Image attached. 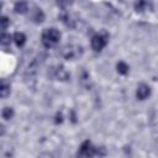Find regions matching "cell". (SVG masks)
Listing matches in <instances>:
<instances>
[{
    "label": "cell",
    "instance_id": "1",
    "mask_svg": "<svg viewBox=\"0 0 158 158\" xmlns=\"http://www.w3.org/2000/svg\"><path fill=\"white\" fill-rule=\"evenodd\" d=\"M60 40V32L57 28H46L42 32V43L44 47L49 48L56 46Z\"/></svg>",
    "mask_w": 158,
    "mask_h": 158
},
{
    "label": "cell",
    "instance_id": "2",
    "mask_svg": "<svg viewBox=\"0 0 158 158\" xmlns=\"http://www.w3.org/2000/svg\"><path fill=\"white\" fill-rule=\"evenodd\" d=\"M96 154H98V148L94 147L90 141L83 142L79 151H78L79 157H93V156H96Z\"/></svg>",
    "mask_w": 158,
    "mask_h": 158
},
{
    "label": "cell",
    "instance_id": "3",
    "mask_svg": "<svg viewBox=\"0 0 158 158\" xmlns=\"http://www.w3.org/2000/svg\"><path fill=\"white\" fill-rule=\"evenodd\" d=\"M81 47L80 46H65L62 49V56L65 59H75L81 56Z\"/></svg>",
    "mask_w": 158,
    "mask_h": 158
},
{
    "label": "cell",
    "instance_id": "4",
    "mask_svg": "<svg viewBox=\"0 0 158 158\" xmlns=\"http://www.w3.org/2000/svg\"><path fill=\"white\" fill-rule=\"evenodd\" d=\"M107 36L105 35H95L91 37V48L95 52H100L107 44Z\"/></svg>",
    "mask_w": 158,
    "mask_h": 158
},
{
    "label": "cell",
    "instance_id": "5",
    "mask_svg": "<svg viewBox=\"0 0 158 158\" xmlns=\"http://www.w3.org/2000/svg\"><path fill=\"white\" fill-rule=\"evenodd\" d=\"M149 94H151V88L147 85V84H139L138 86H137V90H136V96H137V99L138 100H144V99H147L148 96H149Z\"/></svg>",
    "mask_w": 158,
    "mask_h": 158
},
{
    "label": "cell",
    "instance_id": "6",
    "mask_svg": "<svg viewBox=\"0 0 158 158\" xmlns=\"http://www.w3.org/2000/svg\"><path fill=\"white\" fill-rule=\"evenodd\" d=\"M27 10H28V5H27L26 1L20 0L15 4V11L17 14H25V12H27Z\"/></svg>",
    "mask_w": 158,
    "mask_h": 158
},
{
    "label": "cell",
    "instance_id": "7",
    "mask_svg": "<svg viewBox=\"0 0 158 158\" xmlns=\"http://www.w3.org/2000/svg\"><path fill=\"white\" fill-rule=\"evenodd\" d=\"M14 42H15L16 46H19V47L23 46L25 42H26V36H25V33H22V32H16V33L14 35Z\"/></svg>",
    "mask_w": 158,
    "mask_h": 158
},
{
    "label": "cell",
    "instance_id": "8",
    "mask_svg": "<svg viewBox=\"0 0 158 158\" xmlns=\"http://www.w3.org/2000/svg\"><path fill=\"white\" fill-rule=\"evenodd\" d=\"M116 69H117V72L120 73V74H122V75H125V74H127L128 73V70H130V67H128V64H126L125 62H118L117 64H116Z\"/></svg>",
    "mask_w": 158,
    "mask_h": 158
},
{
    "label": "cell",
    "instance_id": "9",
    "mask_svg": "<svg viewBox=\"0 0 158 158\" xmlns=\"http://www.w3.org/2000/svg\"><path fill=\"white\" fill-rule=\"evenodd\" d=\"M56 77H57L58 79H60V80H67L68 77H69V74L67 73V70H65L63 67H58V68L56 69Z\"/></svg>",
    "mask_w": 158,
    "mask_h": 158
},
{
    "label": "cell",
    "instance_id": "10",
    "mask_svg": "<svg viewBox=\"0 0 158 158\" xmlns=\"http://www.w3.org/2000/svg\"><path fill=\"white\" fill-rule=\"evenodd\" d=\"M9 95H10V85L6 84L5 81H1V85H0V96L5 99Z\"/></svg>",
    "mask_w": 158,
    "mask_h": 158
},
{
    "label": "cell",
    "instance_id": "11",
    "mask_svg": "<svg viewBox=\"0 0 158 158\" xmlns=\"http://www.w3.org/2000/svg\"><path fill=\"white\" fill-rule=\"evenodd\" d=\"M1 115H2V118H5V120H11L12 116H14V110H12L11 107H4Z\"/></svg>",
    "mask_w": 158,
    "mask_h": 158
},
{
    "label": "cell",
    "instance_id": "12",
    "mask_svg": "<svg viewBox=\"0 0 158 158\" xmlns=\"http://www.w3.org/2000/svg\"><path fill=\"white\" fill-rule=\"evenodd\" d=\"M32 19H33L36 22H42L43 19H44V14L42 12L41 9H36V10H35V15L32 16Z\"/></svg>",
    "mask_w": 158,
    "mask_h": 158
},
{
    "label": "cell",
    "instance_id": "13",
    "mask_svg": "<svg viewBox=\"0 0 158 158\" xmlns=\"http://www.w3.org/2000/svg\"><path fill=\"white\" fill-rule=\"evenodd\" d=\"M0 42H1L2 46H9V44L11 43V36L4 32V33L1 35V40H0Z\"/></svg>",
    "mask_w": 158,
    "mask_h": 158
},
{
    "label": "cell",
    "instance_id": "14",
    "mask_svg": "<svg viewBox=\"0 0 158 158\" xmlns=\"http://www.w3.org/2000/svg\"><path fill=\"white\" fill-rule=\"evenodd\" d=\"M9 23H10L9 19H7L6 16H2V17H1V30L5 31V30L7 28V26H9Z\"/></svg>",
    "mask_w": 158,
    "mask_h": 158
},
{
    "label": "cell",
    "instance_id": "15",
    "mask_svg": "<svg viewBox=\"0 0 158 158\" xmlns=\"http://www.w3.org/2000/svg\"><path fill=\"white\" fill-rule=\"evenodd\" d=\"M135 7H136L137 11H142L144 9V0H136Z\"/></svg>",
    "mask_w": 158,
    "mask_h": 158
},
{
    "label": "cell",
    "instance_id": "16",
    "mask_svg": "<svg viewBox=\"0 0 158 158\" xmlns=\"http://www.w3.org/2000/svg\"><path fill=\"white\" fill-rule=\"evenodd\" d=\"M70 4H72V0H58V5L60 7H67Z\"/></svg>",
    "mask_w": 158,
    "mask_h": 158
}]
</instances>
